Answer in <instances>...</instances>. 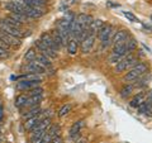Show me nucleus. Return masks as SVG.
<instances>
[{
  "mask_svg": "<svg viewBox=\"0 0 152 143\" xmlns=\"http://www.w3.org/2000/svg\"><path fill=\"white\" fill-rule=\"evenodd\" d=\"M137 63H138L137 57L134 55H132V53H128L115 65V72L117 74L124 72V71H127V70H131L133 66H136Z\"/></svg>",
  "mask_w": 152,
  "mask_h": 143,
  "instance_id": "obj_1",
  "label": "nucleus"
},
{
  "mask_svg": "<svg viewBox=\"0 0 152 143\" xmlns=\"http://www.w3.org/2000/svg\"><path fill=\"white\" fill-rule=\"evenodd\" d=\"M146 72H147V65L138 62L127 72V75L124 76V81L126 82H133V81H136L137 79H140L141 76H143Z\"/></svg>",
  "mask_w": 152,
  "mask_h": 143,
  "instance_id": "obj_2",
  "label": "nucleus"
},
{
  "mask_svg": "<svg viewBox=\"0 0 152 143\" xmlns=\"http://www.w3.org/2000/svg\"><path fill=\"white\" fill-rule=\"evenodd\" d=\"M114 33H115V28H114L112 24H104V27L99 31L98 38L100 39L103 47H108L109 45H110Z\"/></svg>",
  "mask_w": 152,
  "mask_h": 143,
  "instance_id": "obj_3",
  "label": "nucleus"
},
{
  "mask_svg": "<svg viewBox=\"0 0 152 143\" xmlns=\"http://www.w3.org/2000/svg\"><path fill=\"white\" fill-rule=\"evenodd\" d=\"M95 39H96V36L93 34V33H86V36L83 38V41L80 42V48H81L83 53H89L90 51L93 50V47L95 45Z\"/></svg>",
  "mask_w": 152,
  "mask_h": 143,
  "instance_id": "obj_4",
  "label": "nucleus"
},
{
  "mask_svg": "<svg viewBox=\"0 0 152 143\" xmlns=\"http://www.w3.org/2000/svg\"><path fill=\"white\" fill-rule=\"evenodd\" d=\"M23 70L27 71L28 74H34V75H41V74H45L46 72V67H43L38 61H31L28 62L26 66H23Z\"/></svg>",
  "mask_w": 152,
  "mask_h": 143,
  "instance_id": "obj_5",
  "label": "nucleus"
},
{
  "mask_svg": "<svg viewBox=\"0 0 152 143\" xmlns=\"http://www.w3.org/2000/svg\"><path fill=\"white\" fill-rule=\"evenodd\" d=\"M0 29L4 31V32H7V33H9V34L14 36V37L19 38V39H22V38H24V37L27 36V34H24V33H23L22 29H18V28H14V27H12V26L7 24V23L3 20V19H0Z\"/></svg>",
  "mask_w": 152,
  "mask_h": 143,
  "instance_id": "obj_6",
  "label": "nucleus"
},
{
  "mask_svg": "<svg viewBox=\"0 0 152 143\" xmlns=\"http://www.w3.org/2000/svg\"><path fill=\"white\" fill-rule=\"evenodd\" d=\"M4 8L8 9L12 13H19V14H24V8L26 4L24 1H18V0H12L4 4Z\"/></svg>",
  "mask_w": 152,
  "mask_h": 143,
  "instance_id": "obj_7",
  "label": "nucleus"
},
{
  "mask_svg": "<svg viewBox=\"0 0 152 143\" xmlns=\"http://www.w3.org/2000/svg\"><path fill=\"white\" fill-rule=\"evenodd\" d=\"M129 33H128V31H124V29H121L114 33V36L112 38V43H113V47L114 46H119V45H124L127 39L129 38Z\"/></svg>",
  "mask_w": 152,
  "mask_h": 143,
  "instance_id": "obj_8",
  "label": "nucleus"
},
{
  "mask_svg": "<svg viewBox=\"0 0 152 143\" xmlns=\"http://www.w3.org/2000/svg\"><path fill=\"white\" fill-rule=\"evenodd\" d=\"M75 19H76V22L79 23V26L81 27L84 31H86V32L89 31V27H90V24H91V22L94 20L91 15H89V14H85V13L77 14V15L75 17Z\"/></svg>",
  "mask_w": 152,
  "mask_h": 143,
  "instance_id": "obj_9",
  "label": "nucleus"
},
{
  "mask_svg": "<svg viewBox=\"0 0 152 143\" xmlns=\"http://www.w3.org/2000/svg\"><path fill=\"white\" fill-rule=\"evenodd\" d=\"M0 39H1L3 42H5V43L8 46H10V47H19V46H20V43H22L19 38L9 34V33L4 32L1 29H0Z\"/></svg>",
  "mask_w": 152,
  "mask_h": 143,
  "instance_id": "obj_10",
  "label": "nucleus"
},
{
  "mask_svg": "<svg viewBox=\"0 0 152 143\" xmlns=\"http://www.w3.org/2000/svg\"><path fill=\"white\" fill-rule=\"evenodd\" d=\"M24 14L29 19H37V18L43 17L45 14H46V12H45L43 8H34V7H28V5H26Z\"/></svg>",
  "mask_w": 152,
  "mask_h": 143,
  "instance_id": "obj_11",
  "label": "nucleus"
},
{
  "mask_svg": "<svg viewBox=\"0 0 152 143\" xmlns=\"http://www.w3.org/2000/svg\"><path fill=\"white\" fill-rule=\"evenodd\" d=\"M34 46H36V48L38 50V52H41V55H45L46 57H48L50 60L56 58V57H57L56 52L52 51V50H50L47 46H45V45L41 42V39H37V41L34 42Z\"/></svg>",
  "mask_w": 152,
  "mask_h": 143,
  "instance_id": "obj_12",
  "label": "nucleus"
},
{
  "mask_svg": "<svg viewBox=\"0 0 152 143\" xmlns=\"http://www.w3.org/2000/svg\"><path fill=\"white\" fill-rule=\"evenodd\" d=\"M39 84H41V81H32V80H20L19 82H17V89L18 90H20V91H26V90H32V89H34L37 86H39Z\"/></svg>",
  "mask_w": 152,
  "mask_h": 143,
  "instance_id": "obj_13",
  "label": "nucleus"
},
{
  "mask_svg": "<svg viewBox=\"0 0 152 143\" xmlns=\"http://www.w3.org/2000/svg\"><path fill=\"white\" fill-rule=\"evenodd\" d=\"M84 127V120L81 119V120H76L72 125H71L70 128V138L71 139L77 141L79 137H80V131H81V128Z\"/></svg>",
  "mask_w": 152,
  "mask_h": 143,
  "instance_id": "obj_14",
  "label": "nucleus"
},
{
  "mask_svg": "<svg viewBox=\"0 0 152 143\" xmlns=\"http://www.w3.org/2000/svg\"><path fill=\"white\" fill-rule=\"evenodd\" d=\"M41 42L43 43L45 46H47L50 50H52V51H55V52H57L56 51V47H55V42H53V38H52V36H51V33L50 32H45V33H42L41 34Z\"/></svg>",
  "mask_w": 152,
  "mask_h": 143,
  "instance_id": "obj_15",
  "label": "nucleus"
},
{
  "mask_svg": "<svg viewBox=\"0 0 152 143\" xmlns=\"http://www.w3.org/2000/svg\"><path fill=\"white\" fill-rule=\"evenodd\" d=\"M79 41L76 39L75 37H71L69 38V41H67V45H66V48H67V52L71 55V56H74L77 53V51H79Z\"/></svg>",
  "mask_w": 152,
  "mask_h": 143,
  "instance_id": "obj_16",
  "label": "nucleus"
},
{
  "mask_svg": "<svg viewBox=\"0 0 152 143\" xmlns=\"http://www.w3.org/2000/svg\"><path fill=\"white\" fill-rule=\"evenodd\" d=\"M42 112V108L39 105H37V107H32V108H28L27 110L22 114V118L24 119V120H27V119H29V118H33V117H37V115H39Z\"/></svg>",
  "mask_w": 152,
  "mask_h": 143,
  "instance_id": "obj_17",
  "label": "nucleus"
},
{
  "mask_svg": "<svg viewBox=\"0 0 152 143\" xmlns=\"http://www.w3.org/2000/svg\"><path fill=\"white\" fill-rule=\"evenodd\" d=\"M104 24H105V23H104L102 19H94V20L91 22V24H90V27H89V33H93V34H95L96 36L98 33H99V31L102 29V28L104 27Z\"/></svg>",
  "mask_w": 152,
  "mask_h": 143,
  "instance_id": "obj_18",
  "label": "nucleus"
},
{
  "mask_svg": "<svg viewBox=\"0 0 152 143\" xmlns=\"http://www.w3.org/2000/svg\"><path fill=\"white\" fill-rule=\"evenodd\" d=\"M42 95H33V96H28L27 99V103H26V105L24 108H32V107H37V105H39L41 101H42Z\"/></svg>",
  "mask_w": 152,
  "mask_h": 143,
  "instance_id": "obj_19",
  "label": "nucleus"
},
{
  "mask_svg": "<svg viewBox=\"0 0 152 143\" xmlns=\"http://www.w3.org/2000/svg\"><path fill=\"white\" fill-rule=\"evenodd\" d=\"M42 120V119L39 118V115H37V117H33V118H29V119H27V120L24 122V129L28 131V132H31L33 128H34L38 123H39Z\"/></svg>",
  "mask_w": 152,
  "mask_h": 143,
  "instance_id": "obj_20",
  "label": "nucleus"
},
{
  "mask_svg": "<svg viewBox=\"0 0 152 143\" xmlns=\"http://www.w3.org/2000/svg\"><path fill=\"white\" fill-rule=\"evenodd\" d=\"M60 133H61V128L57 124H51L48 127V129H47V134L51 137V139L52 138H56V137H60Z\"/></svg>",
  "mask_w": 152,
  "mask_h": 143,
  "instance_id": "obj_21",
  "label": "nucleus"
},
{
  "mask_svg": "<svg viewBox=\"0 0 152 143\" xmlns=\"http://www.w3.org/2000/svg\"><path fill=\"white\" fill-rule=\"evenodd\" d=\"M112 53L115 55V56H119V57L127 56L128 52H127V48H126V43H124V45H119V46H114Z\"/></svg>",
  "mask_w": 152,
  "mask_h": 143,
  "instance_id": "obj_22",
  "label": "nucleus"
},
{
  "mask_svg": "<svg viewBox=\"0 0 152 143\" xmlns=\"http://www.w3.org/2000/svg\"><path fill=\"white\" fill-rule=\"evenodd\" d=\"M137 46H138V42H137V39H134L133 37H129L126 42V48H127L128 53H132V52L137 48Z\"/></svg>",
  "mask_w": 152,
  "mask_h": 143,
  "instance_id": "obj_23",
  "label": "nucleus"
},
{
  "mask_svg": "<svg viewBox=\"0 0 152 143\" xmlns=\"http://www.w3.org/2000/svg\"><path fill=\"white\" fill-rule=\"evenodd\" d=\"M36 61H38V62H39L42 66H43V67H46V70L52 67L51 60L48 58V57H46L45 55H38V56H37V58H36Z\"/></svg>",
  "mask_w": 152,
  "mask_h": 143,
  "instance_id": "obj_24",
  "label": "nucleus"
},
{
  "mask_svg": "<svg viewBox=\"0 0 152 143\" xmlns=\"http://www.w3.org/2000/svg\"><path fill=\"white\" fill-rule=\"evenodd\" d=\"M145 99H146V95H145L143 93H138L134 98H133V99L131 100V107L137 108L141 103H143V101H145Z\"/></svg>",
  "mask_w": 152,
  "mask_h": 143,
  "instance_id": "obj_25",
  "label": "nucleus"
},
{
  "mask_svg": "<svg viewBox=\"0 0 152 143\" xmlns=\"http://www.w3.org/2000/svg\"><path fill=\"white\" fill-rule=\"evenodd\" d=\"M26 5L28 7H34V8H45L46 0H26Z\"/></svg>",
  "mask_w": 152,
  "mask_h": 143,
  "instance_id": "obj_26",
  "label": "nucleus"
},
{
  "mask_svg": "<svg viewBox=\"0 0 152 143\" xmlns=\"http://www.w3.org/2000/svg\"><path fill=\"white\" fill-rule=\"evenodd\" d=\"M27 99H28L27 95L20 94V95H18V96L15 98V101H14V104H15L17 108H24L26 103H27Z\"/></svg>",
  "mask_w": 152,
  "mask_h": 143,
  "instance_id": "obj_27",
  "label": "nucleus"
},
{
  "mask_svg": "<svg viewBox=\"0 0 152 143\" xmlns=\"http://www.w3.org/2000/svg\"><path fill=\"white\" fill-rule=\"evenodd\" d=\"M10 18H13V19H15L17 22H19V23H27V20H29V18H28L26 14H19V13H10V15H9Z\"/></svg>",
  "mask_w": 152,
  "mask_h": 143,
  "instance_id": "obj_28",
  "label": "nucleus"
},
{
  "mask_svg": "<svg viewBox=\"0 0 152 143\" xmlns=\"http://www.w3.org/2000/svg\"><path fill=\"white\" fill-rule=\"evenodd\" d=\"M37 56H38V53H37V51L34 50V48H29L27 52H26V55H24V60L26 61H28V62H31V61H34L36 58H37Z\"/></svg>",
  "mask_w": 152,
  "mask_h": 143,
  "instance_id": "obj_29",
  "label": "nucleus"
},
{
  "mask_svg": "<svg viewBox=\"0 0 152 143\" xmlns=\"http://www.w3.org/2000/svg\"><path fill=\"white\" fill-rule=\"evenodd\" d=\"M4 22L7 23V24H9V26H12V27H14V28H18V29H22V23H19V22H17L15 19H13V18H10V17H7V18H4L3 19Z\"/></svg>",
  "mask_w": 152,
  "mask_h": 143,
  "instance_id": "obj_30",
  "label": "nucleus"
},
{
  "mask_svg": "<svg viewBox=\"0 0 152 143\" xmlns=\"http://www.w3.org/2000/svg\"><path fill=\"white\" fill-rule=\"evenodd\" d=\"M137 110H138L141 114H148V115H151V113L148 110V107H147V103H146V100L143 103H141L138 107H137Z\"/></svg>",
  "mask_w": 152,
  "mask_h": 143,
  "instance_id": "obj_31",
  "label": "nucleus"
},
{
  "mask_svg": "<svg viewBox=\"0 0 152 143\" xmlns=\"http://www.w3.org/2000/svg\"><path fill=\"white\" fill-rule=\"evenodd\" d=\"M70 112H71V105H70V104H66V105H64V107L58 110V117L62 118V117H65V115H67Z\"/></svg>",
  "mask_w": 152,
  "mask_h": 143,
  "instance_id": "obj_32",
  "label": "nucleus"
},
{
  "mask_svg": "<svg viewBox=\"0 0 152 143\" xmlns=\"http://www.w3.org/2000/svg\"><path fill=\"white\" fill-rule=\"evenodd\" d=\"M132 89H133V85H127V86H124V88L121 90V96L122 98L129 96L131 93H132Z\"/></svg>",
  "mask_w": 152,
  "mask_h": 143,
  "instance_id": "obj_33",
  "label": "nucleus"
},
{
  "mask_svg": "<svg viewBox=\"0 0 152 143\" xmlns=\"http://www.w3.org/2000/svg\"><path fill=\"white\" fill-rule=\"evenodd\" d=\"M123 58V57H119V56H115V55H110L109 56V58H108V61H109V63L110 65H117L118 62H119V61Z\"/></svg>",
  "mask_w": 152,
  "mask_h": 143,
  "instance_id": "obj_34",
  "label": "nucleus"
},
{
  "mask_svg": "<svg viewBox=\"0 0 152 143\" xmlns=\"http://www.w3.org/2000/svg\"><path fill=\"white\" fill-rule=\"evenodd\" d=\"M123 15H124L128 20L129 22H133V23H136V22H140L138 19H137V17L136 15H133V14L131 13V12H123Z\"/></svg>",
  "mask_w": 152,
  "mask_h": 143,
  "instance_id": "obj_35",
  "label": "nucleus"
},
{
  "mask_svg": "<svg viewBox=\"0 0 152 143\" xmlns=\"http://www.w3.org/2000/svg\"><path fill=\"white\" fill-rule=\"evenodd\" d=\"M42 94H43V88H41V86H37L34 89L29 90V96H33V95H42Z\"/></svg>",
  "mask_w": 152,
  "mask_h": 143,
  "instance_id": "obj_36",
  "label": "nucleus"
},
{
  "mask_svg": "<svg viewBox=\"0 0 152 143\" xmlns=\"http://www.w3.org/2000/svg\"><path fill=\"white\" fill-rule=\"evenodd\" d=\"M9 57V51L0 48V60H5Z\"/></svg>",
  "mask_w": 152,
  "mask_h": 143,
  "instance_id": "obj_37",
  "label": "nucleus"
},
{
  "mask_svg": "<svg viewBox=\"0 0 152 143\" xmlns=\"http://www.w3.org/2000/svg\"><path fill=\"white\" fill-rule=\"evenodd\" d=\"M107 4H108V7H112V8H119V4H114L112 1H108Z\"/></svg>",
  "mask_w": 152,
  "mask_h": 143,
  "instance_id": "obj_38",
  "label": "nucleus"
},
{
  "mask_svg": "<svg viewBox=\"0 0 152 143\" xmlns=\"http://www.w3.org/2000/svg\"><path fill=\"white\" fill-rule=\"evenodd\" d=\"M3 117H4V109H3V105L0 104V120L3 119Z\"/></svg>",
  "mask_w": 152,
  "mask_h": 143,
  "instance_id": "obj_39",
  "label": "nucleus"
},
{
  "mask_svg": "<svg viewBox=\"0 0 152 143\" xmlns=\"http://www.w3.org/2000/svg\"><path fill=\"white\" fill-rule=\"evenodd\" d=\"M74 143H88V141L85 139V138H80V139H77V141H75Z\"/></svg>",
  "mask_w": 152,
  "mask_h": 143,
  "instance_id": "obj_40",
  "label": "nucleus"
},
{
  "mask_svg": "<svg viewBox=\"0 0 152 143\" xmlns=\"http://www.w3.org/2000/svg\"><path fill=\"white\" fill-rule=\"evenodd\" d=\"M143 28H145V29H147V31H151L152 32V27L148 26V24H143Z\"/></svg>",
  "mask_w": 152,
  "mask_h": 143,
  "instance_id": "obj_41",
  "label": "nucleus"
},
{
  "mask_svg": "<svg viewBox=\"0 0 152 143\" xmlns=\"http://www.w3.org/2000/svg\"><path fill=\"white\" fill-rule=\"evenodd\" d=\"M18 1H26V0H18Z\"/></svg>",
  "mask_w": 152,
  "mask_h": 143,
  "instance_id": "obj_42",
  "label": "nucleus"
},
{
  "mask_svg": "<svg viewBox=\"0 0 152 143\" xmlns=\"http://www.w3.org/2000/svg\"><path fill=\"white\" fill-rule=\"evenodd\" d=\"M151 20H152V15H151Z\"/></svg>",
  "mask_w": 152,
  "mask_h": 143,
  "instance_id": "obj_43",
  "label": "nucleus"
}]
</instances>
